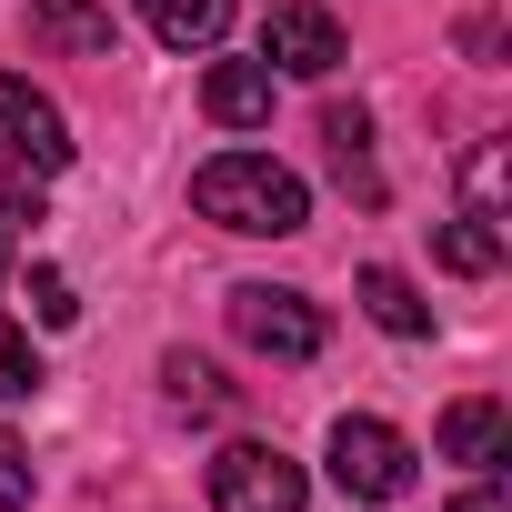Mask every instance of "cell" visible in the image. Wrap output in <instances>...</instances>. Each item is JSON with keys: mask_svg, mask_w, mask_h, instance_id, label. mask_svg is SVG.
Wrapping results in <instances>:
<instances>
[{"mask_svg": "<svg viewBox=\"0 0 512 512\" xmlns=\"http://www.w3.org/2000/svg\"><path fill=\"white\" fill-rule=\"evenodd\" d=\"M141 21H151L161 51H211L231 31V0H141Z\"/></svg>", "mask_w": 512, "mask_h": 512, "instance_id": "cell-11", "label": "cell"}, {"mask_svg": "<svg viewBox=\"0 0 512 512\" xmlns=\"http://www.w3.org/2000/svg\"><path fill=\"white\" fill-rule=\"evenodd\" d=\"M452 512H512V502H502V482H472V492H462Z\"/></svg>", "mask_w": 512, "mask_h": 512, "instance_id": "cell-20", "label": "cell"}, {"mask_svg": "<svg viewBox=\"0 0 512 512\" xmlns=\"http://www.w3.org/2000/svg\"><path fill=\"white\" fill-rule=\"evenodd\" d=\"M462 211H482V221H502V141H482V151L462 161Z\"/></svg>", "mask_w": 512, "mask_h": 512, "instance_id": "cell-15", "label": "cell"}, {"mask_svg": "<svg viewBox=\"0 0 512 512\" xmlns=\"http://www.w3.org/2000/svg\"><path fill=\"white\" fill-rule=\"evenodd\" d=\"M231 332H241L251 352H272V362H312V352L332 342V322H322L302 292H272V282H241V292H231Z\"/></svg>", "mask_w": 512, "mask_h": 512, "instance_id": "cell-4", "label": "cell"}, {"mask_svg": "<svg viewBox=\"0 0 512 512\" xmlns=\"http://www.w3.org/2000/svg\"><path fill=\"white\" fill-rule=\"evenodd\" d=\"M0 272H11V241H0Z\"/></svg>", "mask_w": 512, "mask_h": 512, "instance_id": "cell-21", "label": "cell"}, {"mask_svg": "<svg viewBox=\"0 0 512 512\" xmlns=\"http://www.w3.org/2000/svg\"><path fill=\"white\" fill-rule=\"evenodd\" d=\"M0 161H11V171H61L71 161V121H61V101H41L31 81H11V71H0Z\"/></svg>", "mask_w": 512, "mask_h": 512, "instance_id": "cell-5", "label": "cell"}, {"mask_svg": "<svg viewBox=\"0 0 512 512\" xmlns=\"http://www.w3.org/2000/svg\"><path fill=\"white\" fill-rule=\"evenodd\" d=\"M412 442L392 432V422H372V412H342L332 422V482L352 492V502H402L412 492Z\"/></svg>", "mask_w": 512, "mask_h": 512, "instance_id": "cell-3", "label": "cell"}, {"mask_svg": "<svg viewBox=\"0 0 512 512\" xmlns=\"http://www.w3.org/2000/svg\"><path fill=\"white\" fill-rule=\"evenodd\" d=\"M502 452H512V422H502V402H482V392H472V402H452V412H442V462H472V472H492Z\"/></svg>", "mask_w": 512, "mask_h": 512, "instance_id": "cell-10", "label": "cell"}, {"mask_svg": "<svg viewBox=\"0 0 512 512\" xmlns=\"http://www.w3.org/2000/svg\"><path fill=\"white\" fill-rule=\"evenodd\" d=\"M191 201H201V221L251 231V241H282V231H302V221H312L302 171H282L272 151H211V161L191 171Z\"/></svg>", "mask_w": 512, "mask_h": 512, "instance_id": "cell-1", "label": "cell"}, {"mask_svg": "<svg viewBox=\"0 0 512 512\" xmlns=\"http://www.w3.org/2000/svg\"><path fill=\"white\" fill-rule=\"evenodd\" d=\"M322 141H332V171H342V191H352L362 211H382V171H372V111H362V101H332V111H322Z\"/></svg>", "mask_w": 512, "mask_h": 512, "instance_id": "cell-8", "label": "cell"}, {"mask_svg": "<svg viewBox=\"0 0 512 512\" xmlns=\"http://www.w3.org/2000/svg\"><path fill=\"white\" fill-rule=\"evenodd\" d=\"M31 41L61 61H111V11L101 0H31Z\"/></svg>", "mask_w": 512, "mask_h": 512, "instance_id": "cell-7", "label": "cell"}, {"mask_svg": "<svg viewBox=\"0 0 512 512\" xmlns=\"http://www.w3.org/2000/svg\"><path fill=\"white\" fill-rule=\"evenodd\" d=\"M0 221H41V171H11V181H0Z\"/></svg>", "mask_w": 512, "mask_h": 512, "instance_id": "cell-19", "label": "cell"}, {"mask_svg": "<svg viewBox=\"0 0 512 512\" xmlns=\"http://www.w3.org/2000/svg\"><path fill=\"white\" fill-rule=\"evenodd\" d=\"M21 392H41V352H31V332L0 322V402H21Z\"/></svg>", "mask_w": 512, "mask_h": 512, "instance_id": "cell-16", "label": "cell"}, {"mask_svg": "<svg viewBox=\"0 0 512 512\" xmlns=\"http://www.w3.org/2000/svg\"><path fill=\"white\" fill-rule=\"evenodd\" d=\"M161 382H171V402H181V412H221V402H231V382H221L201 352H171V362H161Z\"/></svg>", "mask_w": 512, "mask_h": 512, "instance_id": "cell-14", "label": "cell"}, {"mask_svg": "<svg viewBox=\"0 0 512 512\" xmlns=\"http://www.w3.org/2000/svg\"><path fill=\"white\" fill-rule=\"evenodd\" d=\"M0 512H31V452L0 432Z\"/></svg>", "mask_w": 512, "mask_h": 512, "instance_id": "cell-17", "label": "cell"}, {"mask_svg": "<svg viewBox=\"0 0 512 512\" xmlns=\"http://www.w3.org/2000/svg\"><path fill=\"white\" fill-rule=\"evenodd\" d=\"M362 312H372L382 332H402V342H422V332H432V312L412 302V282H402V272H382V262L362 272Z\"/></svg>", "mask_w": 512, "mask_h": 512, "instance_id": "cell-13", "label": "cell"}, {"mask_svg": "<svg viewBox=\"0 0 512 512\" xmlns=\"http://www.w3.org/2000/svg\"><path fill=\"white\" fill-rule=\"evenodd\" d=\"M432 251H442V272H462V282H492V272H502V221H482V211H452V221L432 231Z\"/></svg>", "mask_w": 512, "mask_h": 512, "instance_id": "cell-12", "label": "cell"}, {"mask_svg": "<svg viewBox=\"0 0 512 512\" xmlns=\"http://www.w3.org/2000/svg\"><path fill=\"white\" fill-rule=\"evenodd\" d=\"M31 312H41L51 332H61V322H81V302H71V282H61V272H31Z\"/></svg>", "mask_w": 512, "mask_h": 512, "instance_id": "cell-18", "label": "cell"}, {"mask_svg": "<svg viewBox=\"0 0 512 512\" xmlns=\"http://www.w3.org/2000/svg\"><path fill=\"white\" fill-rule=\"evenodd\" d=\"M312 482L282 442H221L211 452V512H302Z\"/></svg>", "mask_w": 512, "mask_h": 512, "instance_id": "cell-2", "label": "cell"}, {"mask_svg": "<svg viewBox=\"0 0 512 512\" xmlns=\"http://www.w3.org/2000/svg\"><path fill=\"white\" fill-rule=\"evenodd\" d=\"M201 111H211L221 131L272 121V71H262V61H211V81H201Z\"/></svg>", "mask_w": 512, "mask_h": 512, "instance_id": "cell-9", "label": "cell"}, {"mask_svg": "<svg viewBox=\"0 0 512 512\" xmlns=\"http://www.w3.org/2000/svg\"><path fill=\"white\" fill-rule=\"evenodd\" d=\"M262 71H292V81L342 71V21L322 11V0H282V11L262 21Z\"/></svg>", "mask_w": 512, "mask_h": 512, "instance_id": "cell-6", "label": "cell"}]
</instances>
